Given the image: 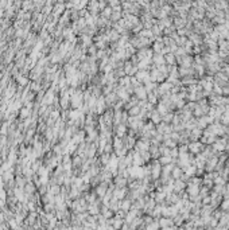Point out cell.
I'll return each instance as SVG.
<instances>
[{"label": "cell", "instance_id": "6da1fadb", "mask_svg": "<svg viewBox=\"0 0 229 230\" xmlns=\"http://www.w3.org/2000/svg\"><path fill=\"white\" fill-rule=\"evenodd\" d=\"M208 130H210L214 136H221V135L225 133V127L221 123H213L212 125L208 127Z\"/></svg>", "mask_w": 229, "mask_h": 230}, {"label": "cell", "instance_id": "7a4b0ae2", "mask_svg": "<svg viewBox=\"0 0 229 230\" xmlns=\"http://www.w3.org/2000/svg\"><path fill=\"white\" fill-rule=\"evenodd\" d=\"M187 148L189 151H190V153H193V155H200V153L204 151V144L200 143V141H191L187 144Z\"/></svg>", "mask_w": 229, "mask_h": 230}, {"label": "cell", "instance_id": "3957f363", "mask_svg": "<svg viewBox=\"0 0 229 230\" xmlns=\"http://www.w3.org/2000/svg\"><path fill=\"white\" fill-rule=\"evenodd\" d=\"M150 79H151V82H154V84H155V82H162V81H164V79H166V77L160 73L158 67H155V69L150 73Z\"/></svg>", "mask_w": 229, "mask_h": 230}, {"label": "cell", "instance_id": "277c9868", "mask_svg": "<svg viewBox=\"0 0 229 230\" xmlns=\"http://www.w3.org/2000/svg\"><path fill=\"white\" fill-rule=\"evenodd\" d=\"M226 144H228V141L225 140V139H216V141L212 144V147H213L214 151L222 152V151L226 150Z\"/></svg>", "mask_w": 229, "mask_h": 230}, {"label": "cell", "instance_id": "5b68a950", "mask_svg": "<svg viewBox=\"0 0 229 230\" xmlns=\"http://www.w3.org/2000/svg\"><path fill=\"white\" fill-rule=\"evenodd\" d=\"M216 141V136L210 132V130H205L202 132V137H201V143L202 144H213Z\"/></svg>", "mask_w": 229, "mask_h": 230}, {"label": "cell", "instance_id": "8992f818", "mask_svg": "<svg viewBox=\"0 0 229 230\" xmlns=\"http://www.w3.org/2000/svg\"><path fill=\"white\" fill-rule=\"evenodd\" d=\"M128 172L131 174V176H133V178H143L146 175L144 168H142V167H136V166H133L132 168H129Z\"/></svg>", "mask_w": 229, "mask_h": 230}, {"label": "cell", "instance_id": "52a82bcc", "mask_svg": "<svg viewBox=\"0 0 229 230\" xmlns=\"http://www.w3.org/2000/svg\"><path fill=\"white\" fill-rule=\"evenodd\" d=\"M217 164H218V157L216 155H212L210 157L206 159L205 167H206V170H208V171H212V170H214L216 167H217Z\"/></svg>", "mask_w": 229, "mask_h": 230}, {"label": "cell", "instance_id": "ba28073f", "mask_svg": "<svg viewBox=\"0 0 229 230\" xmlns=\"http://www.w3.org/2000/svg\"><path fill=\"white\" fill-rule=\"evenodd\" d=\"M160 172H162V167H160L159 161L156 160L155 163H152V166H151V175H152V178L156 179L160 175Z\"/></svg>", "mask_w": 229, "mask_h": 230}, {"label": "cell", "instance_id": "9c48e42d", "mask_svg": "<svg viewBox=\"0 0 229 230\" xmlns=\"http://www.w3.org/2000/svg\"><path fill=\"white\" fill-rule=\"evenodd\" d=\"M136 79H138V81H143L144 84L151 82V79H150V73H148L147 70H140V71H139V73L136 74Z\"/></svg>", "mask_w": 229, "mask_h": 230}, {"label": "cell", "instance_id": "30bf717a", "mask_svg": "<svg viewBox=\"0 0 229 230\" xmlns=\"http://www.w3.org/2000/svg\"><path fill=\"white\" fill-rule=\"evenodd\" d=\"M202 132H204V130H202L201 128H194V129H191L190 130V133H189V137L191 139V141H197L198 140V139L202 136Z\"/></svg>", "mask_w": 229, "mask_h": 230}, {"label": "cell", "instance_id": "8fae6325", "mask_svg": "<svg viewBox=\"0 0 229 230\" xmlns=\"http://www.w3.org/2000/svg\"><path fill=\"white\" fill-rule=\"evenodd\" d=\"M117 160H119L117 157L112 156V157H111V160L108 161V164H107V166H108V168H109L113 174L116 172V170H117V167H119V161H117Z\"/></svg>", "mask_w": 229, "mask_h": 230}, {"label": "cell", "instance_id": "7c38bea8", "mask_svg": "<svg viewBox=\"0 0 229 230\" xmlns=\"http://www.w3.org/2000/svg\"><path fill=\"white\" fill-rule=\"evenodd\" d=\"M136 151L140 153V152H144V151H148V141L147 140H139L136 143Z\"/></svg>", "mask_w": 229, "mask_h": 230}, {"label": "cell", "instance_id": "4fadbf2b", "mask_svg": "<svg viewBox=\"0 0 229 230\" xmlns=\"http://www.w3.org/2000/svg\"><path fill=\"white\" fill-rule=\"evenodd\" d=\"M152 61H154V64H155V65H158V67H159V66L166 65L164 55H162V54H154V55H152Z\"/></svg>", "mask_w": 229, "mask_h": 230}, {"label": "cell", "instance_id": "5bb4252c", "mask_svg": "<svg viewBox=\"0 0 229 230\" xmlns=\"http://www.w3.org/2000/svg\"><path fill=\"white\" fill-rule=\"evenodd\" d=\"M135 93H136V97L142 98V100H144V98H147V90L144 86H139V88H135Z\"/></svg>", "mask_w": 229, "mask_h": 230}, {"label": "cell", "instance_id": "9a60e30c", "mask_svg": "<svg viewBox=\"0 0 229 230\" xmlns=\"http://www.w3.org/2000/svg\"><path fill=\"white\" fill-rule=\"evenodd\" d=\"M150 119H151V121H152V123H154V124H158V125H159V124L162 123V116L158 113V112H156V109L151 112Z\"/></svg>", "mask_w": 229, "mask_h": 230}, {"label": "cell", "instance_id": "2e32d148", "mask_svg": "<svg viewBox=\"0 0 229 230\" xmlns=\"http://www.w3.org/2000/svg\"><path fill=\"white\" fill-rule=\"evenodd\" d=\"M171 176H173V179H175V180L181 179V178L183 176V170L179 168V167H174V170H173V172H171Z\"/></svg>", "mask_w": 229, "mask_h": 230}, {"label": "cell", "instance_id": "e0dca14e", "mask_svg": "<svg viewBox=\"0 0 229 230\" xmlns=\"http://www.w3.org/2000/svg\"><path fill=\"white\" fill-rule=\"evenodd\" d=\"M129 123H131V127L135 128V129L139 128V127H142V124H143L142 119H140V117H138V116L136 117H131V119H129Z\"/></svg>", "mask_w": 229, "mask_h": 230}, {"label": "cell", "instance_id": "ac0fdd59", "mask_svg": "<svg viewBox=\"0 0 229 230\" xmlns=\"http://www.w3.org/2000/svg\"><path fill=\"white\" fill-rule=\"evenodd\" d=\"M143 163H144V160H143L142 155H140V153H139V152H135V153H133V166L140 167Z\"/></svg>", "mask_w": 229, "mask_h": 230}, {"label": "cell", "instance_id": "d6986e66", "mask_svg": "<svg viewBox=\"0 0 229 230\" xmlns=\"http://www.w3.org/2000/svg\"><path fill=\"white\" fill-rule=\"evenodd\" d=\"M164 61H166V64H169V66H175L177 58H175V55L173 53H170V54H167V55H164Z\"/></svg>", "mask_w": 229, "mask_h": 230}, {"label": "cell", "instance_id": "ffe728a7", "mask_svg": "<svg viewBox=\"0 0 229 230\" xmlns=\"http://www.w3.org/2000/svg\"><path fill=\"white\" fill-rule=\"evenodd\" d=\"M173 187H174L175 191H181V190H183V187H185V183H183L182 179H178V180H175V183L173 184Z\"/></svg>", "mask_w": 229, "mask_h": 230}, {"label": "cell", "instance_id": "44dd1931", "mask_svg": "<svg viewBox=\"0 0 229 230\" xmlns=\"http://www.w3.org/2000/svg\"><path fill=\"white\" fill-rule=\"evenodd\" d=\"M185 20H186L185 18H181V16H179V18H175V20H174V24L178 27V30H181L182 27L186 24V22H185Z\"/></svg>", "mask_w": 229, "mask_h": 230}, {"label": "cell", "instance_id": "7402d4cb", "mask_svg": "<svg viewBox=\"0 0 229 230\" xmlns=\"http://www.w3.org/2000/svg\"><path fill=\"white\" fill-rule=\"evenodd\" d=\"M147 98H148V104H151V105H154V104L158 102V96H156L155 92L148 93V97Z\"/></svg>", "mask_w": 229, "mask_h": 230}, {"label": "cell", "instance_id": "603a6c76", "mask_svg": "<svg viewBox=\"0 0 229 230\" xmlns=\"http://www.w3.org/2000/svg\"><path fill=\"white\" fill-rule=\"evenodd\" d=\"M220 121H221V124L225 127V125H229V112L228 110H225L222 113V116H221V119H220Z\"/></svg>", "mask_w": 229, "mask_h": 230}, {"label": "cell", "instance_id": "cb8c5ba5", "mask_svg": "<svg viewBox=\"0 0 229 230\" xmlns=\"http://www.w3.org/2000/svg\"><path fill=\"white\" fill-rule=\"evenodd\" d=\"M173 119H174V115L170 112V113H167V115H164L163 117H162V123H164V124H169V123H173Z\"/></svg>", "mask_w": 229, "mask_h": 230}, {"label": "cell", "instance_id": "d4e9b609", "mask_svg": "<svg viewBox=\"0 0 229 230\" xmlns=\"http://www.w3.org/2000/svg\"><path fill=\"white\" fill-rule=\"evenodd\" d=\"M159 163L163 164V166H167V164H170V163H173V159H171L170 156H162L160 160H159Z\"/></svg>", "mask_w": 229, "mask_h": 230}, {"label": "cell", "instance_id": "484cf974", "mask_svg": "<svg viewBox=\"0 0 229 230\" xmlns=\"http://www.w3.org/2000/svg\"><path fill=\"white\" fill-rule=\"evenodd\" d=\"M159 225H160L162 227H167L169 225H171V221H170V219H167V218H163V219H160Z\"/></svg>", "mask_w": 229, "mask_h": 230}, {"label": "cell", "instance_id": "4316f807", "mask_svg": "<svg viewBox=\"0 0 229 230\" xmlns=\"http://www.w3.org/2000/svg\"><path fill=\"white\" fill-rule=\"evenodd\" d=\"M119 96H120V98H123V100H125V101L128 100V93L125 92L124 89H121L120 92H119Z\"/></svg>", "mask_w": 229, "mask_h": 230}, {"label": "cell", "instance_id": "83f0119b", "mask_svg": "<svg viewBox=\"0 0 229 230\" xmlns=\"http://www.w3.org/2000/svg\"><path fill=\"white\" fill-rule=\"evenodd\" d=\"M139 112H140V106H138V105H136V106H133L132 109L129 110V113H131L132 116H135V115L138 116V115H139Z\"/></svg>", "mask_w": 229, "mask_h": 230}, {"label": "cell", "instance_id": "f1b7e54d", "mask_svg": "<svg viewBox=\"0 0 229 230\" xmlns=\"http://www.w3.org/2000/svg\"><path fill=\"white\" fill-rule=\"evenodd\" d=\"M221 207H222V210H229V198H225V201L222 202Z\"/></svg>", "mask_w": 229, "mask_h": 230}, {"label": "cell", "instance_id": "f546056e", "mask_svg": "<svg viewBox=\"0 0 229 230\" xmlns=\"http://www.w3.org/2000/svg\"><path fill=\"white\" fill-rule=\"evenodd\" d=\"M124 133H125V127H124V125H120L119 129H117V135H119V136H121V135H124Z\"/></svg>", "mask_w": 229, "mask_h": 230}, {"label": "cell", "instance_id": "4dcf8cb0", "mask_svg": "<svg viewBox=\"0 0 229 230\" xmlns=\"http://www.w3.org/2000/svg\"><path fill=\"white\" fill-rule=\"evenodd\" d=\"M124 192H125L124 188H121V190H119L117 192H116V198H123V197H124Z\"/></svg>", "mask_w": 229, "mask_h": 230}, {"label": "cell", "instance_id": "1f68e13d", "mask_svg": "<svg viewBox=\"0 0 229 230\" xmlns=\"http://www.w3.org/2000/svg\"><path fill=\"white\" fill-rule=\"evenodd\" d=\"M158 226H159V223H152V225L148 226L147 230H156V229H158Z\"/></svg>", "mask_w": 229, "mask_h": 230}, {"label": "cell", "instance_id": "d6a6232c", "mask_svg": "<svg viewBox=\"0 0 229 230\" xmlns=\"http://www.w3.org/2000/svg\"><path fill=\"white\" fill-rule=\"evenodd\" d=\"M121 207L125 209V210H128L129 209V202H123V203H121Z\"/></svg>", "mask_w": 229, "mask_h": 230}, {"label": "cell", "instance_id": "836d02e7", "mask_svg": "<svg viewBox=\"0 0 229 230\" xmlns=\"http://www.w3.org/2000/svg\"><path fill=\"white\" fill-rule=\"evenodd\" d=\"M104 15H107V16H109V15H111V10H109V8H107V10L104 11Z\"/></svg>", "mask_w": 229, "mask_h": 230}, {"label": "cell", "instance_id": "e575fe53", "mask_svg": "<svg viewBox=\"0 0 229 230\" xmlns=\"http://www.w3.org/2000/svg\"><path fill=\"white\" fill-rule=\"evenodd\" d=\"M228 139H229V132H228Z\"/></svg>", "mask_w": 229, "mask_h": 230}]
</instances>
